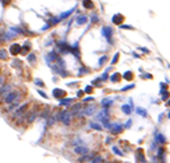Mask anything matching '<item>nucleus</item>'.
Here are the masks:
<instances>
[{"label": "nucleus", "mask_w": 170, "mask_h": 163, "mask_svg": "<svg viewBox=\"0 0 170 163\" xmlns=\"http://www.w3.org/2000/svg\"><path fill=\"white\" fill-rule=\"evenodd\" d=\"M38 93H39V94H40L41 97H44V98H46V99L48 98V97H47V94H45V93H44L43 91H39V90H38Z\"/></svg>", "instance_id": "35"}, {"label": "nucleus", "mask_w": 170, "mask_h": 163, "mask_svg": "<svg viewBox=\"0 0 170 163\" xmlns=\"http://www.w3.org/2000/svg\"><path fill=\"white\" fill-rule=\"evenodd\" d=\"M168 117H169V118H170V112H169V114H168Z\"/></svg>", "instance_id": "41"}, {"label": "nucleus", "mask_w": 170, "mask_h": 163, "mask_svg": "<svg viewBox=\"0 0 170 163\" xmlns=\"http://www.w3.org/2000/svg\"><path fill=\"white\" fill-rule=\"evenodd\" d=\"M95 156V154H85V155H82V157L78 158V162L79 163H86L90 162L92 158Z\"/></svg>", "instance_id": "13"}, {"label": "nucleus", "mask_w": 170, "mask_h": 163, "mask_svg": "<svg viewBox=\"0 0 170 163\" xmlns=\"http://www.w3.org/2000/svg\"><path fill=\"white\" fill-rule=\"evenodd\" d=\"M119 56H120V54L119 53H116V55L113 57V61H111V64H115V63L117 62V60H119Z\"/></svg>", "instance_id": "33"}, {"label": "nucleus", "mask_w": 170, "mask_h": 163, "mask_svg": "<svg viewBox=\"0 0 170 163\" xmlns=\"http://www.w3.org/2000/svg\"><path fill=\"white\" fill-rule=\"evenodd\" d=\"M102 35L108 39L109 43H111V36H113V30L110 27H105L102 28Z\"/></svg>", "instance_id": "9"}, {"label": "nucleus", "mask_w": 170, "mask_h": 163, "mask_svg": "<svg viewBox=\"0 0 170 163\" xmlns=\"http://www.w3.org/2000/svg\"><path fill=\"white\" fill-rule=\"evenodd\" d=\"M109 130H110V132L113 133V134H120V133L123 131V125L122 124H111Z\"/></svg>", "instance_id": "8"}, {"label": "nucleus", "mask_w": 170, "mask_h": 163, "mask_svg": "<svg viewBox=\"0 0 170 163\" xmlns=\"http://www.w3.org/2000/svg\"><path fill=\"white\" fill-rule=\"evenodd\" d=\"M90 149L87 148L86 146H76L75 148H74V153H76V154L78 155H85V154H89Z\"/></svg>", "instance_id": "6"}, {"label": "nucleus", "mask_w": 170, "mask_h": 163, "mask_svg": "<svg viewBox=\"0 0 170 163\" xmlns=\"http://www.w3.org/2000/svg\"><path fill=\"white\" fill-rule=\"evenodd\" d=\"M97 120H98V121H101V122H103V121H106V120H109V117H108V112H107V109H102L101 112L98 113V115H97Z\"/></svg>", "instance_id": "10"}, {"label": "nucleus", "mask_w": 170, "mask_h": 163, "mask_svg": "<svg viewBox=\"0 0 170 163\" xmlns=\"http://www.w3.org/2000/svg\"><path fill=\"white\" fill-rule=\"evenodd\" d=\"M6 78H7V76H6V75H4V73H0V87H1V86H3V85L6 83Z\"/></svg>", "instance_id": "28"}, {"label": "nucleus", "mask_w": 170, "mask_h": 163, "mask_svg": "<svg viewBox=\"0 0 170 163\" xmlns=\"http://www.w3.org/2000/svg\"><path fill=\"white\" fill-rule=\"evenodd\" d=\"M91 100H93V98H91V97H89V98H86V99H84L83 101H91Z\"/></svg>", "instance_id": "40"}, {"label": "nucleus", "mask_w": 170, "mask_h": 163, "mask_svg": "<svg viewBox=\"0 0 170 163\" xmlns=\"http://www.w3.org/2000/svg\"><path fill=\"white\" fill-rule=\"evenodd\" d=\"M90 126H91L92 129H94V130H98V131L102 130V128H101V126H100L98 123H95V122H91V123H90Z\"/></svg>", "instance_id": "25"}, {"label": "nucleus", "mask_w": 170, "mask_h": 163, "mask_svg": "<svg viewBox=\"0 0 170 163\" xmlns=\"http://www.w3.org/2000/svg\"><path fill=\"white\" fill-rule=\"evenodd\" d=\"M90 163H102V157H101L100 155H98V156H94V157H93L91 161H90Z\"/></svg>", "instance_id": "24"}, {"label": "nucleus", "mask_w": 170, "mask_h": 163, "mask_svg": "<svg viewBox=\"0 0 170 163\" xmlns=\"http://www.w3.org/2000/svg\"><path fill=\"white\" fill-rule=\"evenodd\" d=\"M135 87V84H131V85H128V86H125V87H123L122 89V91H128V90H130V89H133Z\"/></svg>", "instance_id": "34"}, {"label": "nucleus", "mask_w": 170, "mask_h": 163, "mask_svg": "<svg viewBox=\"0 0 170 163\" xmlns=\"http://www.w3.org/2000/svg\"><path fill=\"white\" fill-rule=\"evenodd\" d=\"M120 79H121V75H120L119 72H115L114 75H111V77H110L111 81H120Z\"/></svg>", "instance_id": "23"}, {"label": "nucleus", "mask_w": 170, "mask_h": 163, "mask_svg": "<svg viewBox=\"0 0 170 163\" xmlns=\"http://www.w3.org/2000/svg\"><path fill=\"white\" fill-rule=\"evenodd\" d=\"M137 113L140 115V116H143V117H146V116H147V112H146L145 109L140 108V107H138V108H137Z\"/></svg>", "instance_id": "26"}, {"label": "nucleus", "mask_w": 170, "mask_h": 163, "mask_svg": "<svg viewBox=\"0 0 170 163\" xmlns=\"http://www.w3.org/2000/svg\"><path fill=\"white\" fill-rule=\"evenodd\" d=\"M27 97V92L25 90H22V89H17V90H14V91H11L8 94L6 95L5 98L1 100V105H11V103L15 102V101H19V100H23L25 99Z\"/></svg>", "instance_id": "1"}, {"label": "nucleus", "mask_w": 170, "mask_h": 163, "mask_svg": "<svg viewBox=\"0 0 170 163\" xmlns=\"http://www.w3.org/2000/svg\"><path fill=\"white\" fill-rule=\"evenodd\" d=\"M107 77H108V75H107V71H106V72L102 75V77H101V79H102V80H106V79H107Z\"/></svg>", "instance_id": "37"}, {"label": "nucleus", "mask_w": 170, "mask_h": 163, "mask_svg": "<svg viewBox=\"0 0 170 163\" xmlns=\"http://www.w3.org/2000/svg\"><path fill=\"white\" fill-rule=\"evenodd\" d=\"M113 152L115 153V154H117V155H120V156H122V155H123V153L121 152V150L119 149V148H117V147H113Z\"/></svg>", "instance_id": "31"}, {"label": "nucleus", "mask_w": 170, "mask_h": 163, "mask_svg": "<svg viewBox=\"0 0 170 163\" xmlns=\"http://www.w3.org/2000/svg\"><path fill=\"white\" fill-rule=\"evenodd\" d=\"M9 52H11L13 55H17L19 53H21V46H20L17 43L12 44L11 47H9Z\"/></svg>", "instance_id": "11"}, {"label": "nucleus", "mask_w": 170, "mask_h": 163, "mask_svg": "<svg viewBox=\"0 0 170 163\" xmlns=\"http://www.w3.org/2000/svg\"><path fill=\"white\" fill-rule=\"evenodd\" d=\"M28 61H29V62H31V63H33L36 61V55L33 54V53L29 54V55H28Z\"/></svg>", "instance_id": "29"}, {"label": "nucleus", "mask_w": 170, "mask_h": 163, "mask_svg": "<svg viewBox=\"0 0 170 163\" xmlns=\"http://www.w3.org/2000/svg\"><path fill=\"white\" fill-rule=\"evenodd\" d=\"M122 112L127 115H130L131 112H132V109H131V107H130L129 105H123V106H122Z\"/></svg>", "instance_id": "20"}, {"label": "nucleus", "mask_w": 170, "mask_h": 163, "mask_svg": "<svg viewBox=\"0 0 170 163\" xmlns=\"http://www.w3.org/2000/svg\"><path fill=\"white\" fill-rule=\"evenodd\" d=\"M71 120H73V115L70 114L69 110H60L59 122H61L66 126H69L71 124Z\"/></svg>", "instance_id": "3"}, {"label": "nucleus", "mask_w": 170, "mask_h": 163, "mask_svg": "<svg viewBox=\"0 0 170 163\" xmlns=\"http://www.w3.org/2000/svg\"><path fill=\"white\" fill-rule=\"evenodd\" d=\"M35 83L37 85H39V86H44V84H43V81H40L39 79H37V80H35Z\"/></svg>", "instance_id": "36"}, {"label": "nucleus", "mask_w": 170, "mask_h": 163, "mask_svg": "<svg viewBox=\"0 0 170 163\" xmlns=\"http://www.w3.org/2000/svg\"><path fill=\"white\" fill-rule=\"evenodd\" d=\"M113 23H115V24H122V22L124 21V17L122 16L121 14H116V15H114L113 16Z\"/></svg>", "instance_id": "14"}, {"label": "nucleus", "mask_w": 170, "mask_h": 163, "mask_svg": "<svg viewBox=\"0 0 170 163\" xmlns=\"http://www.w3.org/2000/svg\"><path fill=\"white\" fill-rule=\"evenodd\" d=\"M12 89H13V85L9 84V83H5L3 86L0 87V102H1V100L5 98L6 95L11 92Z\"/></svg>", "instance_id": "4"}, {"label": "nucleus", "mask_w": 170, "mask_h": 163, "mask_svg": "<svg viewBox=\"0 0 170 163\" xmlns=\"http://www.w3.org/2000/svg\"><path fill=\"white\" fill-rule=\"evenodd\" d=\"M53 95H54V98H56V99H63L66 95H67V93H66V91H63V90L55 89V90L53 91Z\"/></svg>", "instance_id": "12"}, {"label": "nucleus", "mask_w": 170, "mask_h": 163, "mask_svg": "<svg viewBox=\"0 0 170 163\" xmlns=\"http://www.w3.org/2000/svg\"><path fill=\"white\" fill-rule=\"evenodd\" d=\"M16 36V33H14V32H7V33H5V38H4V40H11L12 38H14Z\"/></svg>", "instance_id": "21"}, {"label": "nucleus", "mask_w": 170, "mask_h": 163, "mask_svg": "<svg viewBox=\"0 0 170 163\" xmlns=\"http://www.w3.org/2000/svg\"><path fill=\"white\" fill-rule=\"evenodd\" d=\"M83 6L85 7V8L91 9V8H93V7H94V4L92 3L91 0H83Z\"/></svg>", "instance_id": "19"}, {"label": "nucleus", "mask_w": 170, "mask_h": 163, "mask_svg": "<svg viewBox=\"0 0 170 163\" xmlns=\"http://www.w3.org/2000/svg\"><path fill=\"white\" fill-rule=\"evenodd\" d=\"M131 123H132L131 121H128V122H127V125H125V126H127V128H130V126H131Z\"/></svg>", "instance_id": "39"}, {"label": "nucleus", "mask_w": 170, "mask_h": 163, "mask_svg": "<svg viewBox=\"0 0 170 163\" xmlns=\"http://www.w3.org/2000/svg\"><path fill=\"white\" fill-rule=\"evenodd\" d=\"M8 59V52L4 48H0V60H7Z\"/></svg>", "instance_id": "17"}, {"label": "nucleus", "mask_w": 170, "mask_h": 163, "mask_svg": "<svg viewBox=\"0 0 170 163\" xmlns=\"http://www.w3.org/2000/svg\"><path fill=\"white\" fill-rule=\"evenodd\" d=\"M85 92H87V93L92 92V87H91V86H87V87H86V90H85Z\"/></svg>", "instance_id": "38"}, {"label": "nucleus", "mask_w": 170, "mask_h": 163, "mask_svg": "<svg viewBox=\"0 0 170 163\" xmlns=\"http://www.w3.org/2000/svg\"><path fill=\"white\" fill-rule=\"evenodd\" d=\"M82 110H83V108H82V103L81 102L75 103V105L71 106V108H70V114L73 115V116H76V115L79 114Z\"/></svg>", "instance_id": "7"}, {"label": "nucleus", "mask_w": 170, "mask_h": 163, "mask_svg": "<svg viewBox=\"0 0 170 163\" xmlns=\"http://www.w3.org/2000/svg\"><path fill=\"white\" fill-rule=\"evenodd\" d=\"M107 60H108V57L106 56V55H105V56H102V57H101V59L99 60V65H102Z\"/></svg>", "instance_id": "32"}, {"label": "nucleus", "mask_w": 170, "mask_h": 163, "mask_svg": "<svg viewBox=\"0 0 170 163\" xmlns=\"http://www.w3.org/2000/svg\"><path fill=\"white\" fill-rule=\"evenodd\" d=\"M76 22H77V24L78 25L85 24V23L87 22V17L85 16V15H79V16L77 17V20H76Z\"/></svg>", "instance_id": "15"}, {"label": "nucleus", "mask_w": 170, "mask_h": 163, "mask_svg": "<svg viewBox=\"0 0 170 163\" xmlns=\"http://www.w3.org/2000/svg\"><path fill=\"white\" fill-rule=\"evenodd\" d=\"M123 77H124V79H127V80H131V79L133 78V73H132V71H127V72H124Z\"/></svg>", "instance_id": "22"}, {"label": "nucleus", "mask_w": 170, "mask_h": 163, "mask_svg": "<svg viewBox=\"0 0 170 163\" xmlns=\"http://www.w3.org/2000/svg\"><path fill=\"white\" fill-rule=\"evenodd\" d=\"M168 105H169V106H170V101H169V102H168Z\"/></svg>", "instance_id": "42"}, {"label": "nucleus", "mask_w": 170, "mask_h": 163, "mask_svg": "<svg viewBox=\"0 0 170 163\" xmlns=\"http://www.w3.org/2000/svg\"><path fill=\"white\" fill-rule=\"evenodd\" d=\"M95 112H97V106H94V105H89L82 110L83 115H85V116H92Z\"/></svg>", "instance_id": "5"}, {"label": "nucleus", "mask_w": 170, "mask_h": 163, "mask_svg": "<svg viewBox=\"0 0 170 163\" xmlns=\"http://www.w3.org/2000/svg\"><path fill=\"white\" fill-rule=\"evenodd\" d=\"M73 99H62V100L60 101V105H61V106H65V107H69L70 106V103L73 102Z\"/></svg>", "instance_id": "18"}, {"label": "nucleus", "mask_w": 170, "mask_h": 163, "mask_svg": "<svg viewBox=\"0 0 170 163\" xmlns=\"http://www.w3.org/2000/svg\"><path fill=\"white\" fill-rule=\"evenodd\" d=\"M74 9H75V8L70 9L69 12H66V13H62V14H61V17H62V19H65V17H68V16H69V14H71V13L74 12Z\"/></svg>", "instance_id": "30"}, {"label": "nucleus", "mask_w": 170, "mask_h": 163, "mask_svg": "<svg viewBox=\"0 0 170 163\" xmlns=\"http://www.w3.org/2000/svg\"><path fill=\"white\" fill-rule=\"evenodd\" d=\"M156 140L160 142V144H164L165 142V138L163 136H162L161 133H159V134H156Z\"/></svg>", "instance_id": "27"}, {"label": "nucleus", "mask_w": 170, "mask_h": 163, "mask_svg": "<svg viewBox=\"0 0 170 163\" xmlns=\"http://www.w3.org/2000/svg\"><path fill=\"white\" fill-rule=\"evenodd\" d=\"M111 103H113V100H110V99H108V98L103 99V100L101 101V105H102L103 109L108 108V107H110V105H111Z\"/></svg>", "instance_id": "16"}, {"label": "nucleus", "mask_w": 170, "mask_h": 163, "mask_svg": "<svg viewBox=\"0 0 170 163\" xmlns=\"http://www.w3.org/2000/svg\"><path fill=\"white\" fill-rule=\"evenodd\" d=\"M30 107H31V103H30V102H25V103H23V105H21L19 108L15 109V110L12 113L11 120L15 122L17 118L22 117L23 115H25L28 112H29V110H30Z\"/></svg>", "instance_id": "2"}]
</instances>
